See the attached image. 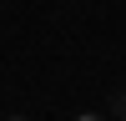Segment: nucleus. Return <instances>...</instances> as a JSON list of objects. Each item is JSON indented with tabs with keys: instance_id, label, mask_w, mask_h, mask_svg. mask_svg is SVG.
<instances>
[{
	"instance_id": "2",
	"label": "nucleus",
	"mask_w": 126,
	"mask_h": 121,
	"mask_svg": "<svg viewBox=\"0 0 126 121\" xmlns=\"http://www.w3.org/2000/svg\"><path fill=\"white\" fill-rule=\"evenodd\" d=\"M5 121H25V116H5Z\"/></svg>"
},
{
	"instance_id": "1",
	"label": "nucleus",
	"mask_w": 126,
	"mask_h": 121,
	"mask_svg": "<svg viewBox=\"0 0 126 121\" xmlns=\"http://www.w3.org/2000/svg\"><path fill=\"white\" fill-rule=\"evenodd\" d=\"M76 121H101V116H96V111H81V116H76Z\"/></svg>"
}]
</instances>
